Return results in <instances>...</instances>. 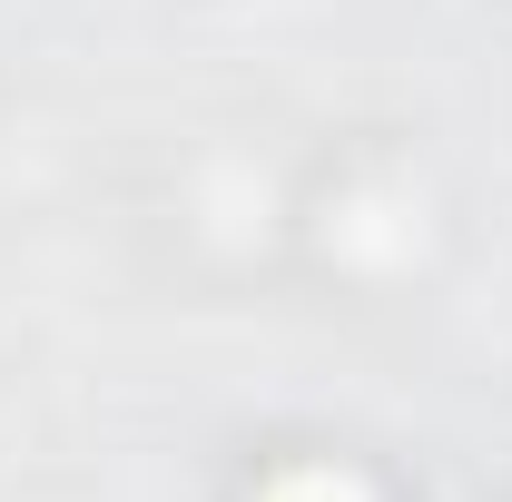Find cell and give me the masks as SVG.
Segmentation results:
<instances>
[{"instance_id": "cell-1", "label": "cell", "mask_w": 512, "mask_h": 502, "mask_svg": "<svg viewBox=\"0 0 512 502\" xmlns=\"http://www.w3.org/2000/svg\"><path fill=\"white\" fill-rule=\"evenodd\" d=\"M266 502H365L355 483H335V473H296V483H276Z\"/></svg>"}]
</instances>
